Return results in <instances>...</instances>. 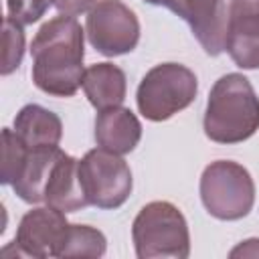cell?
Listing matches in <instances>:
<instances>
[{
  "mask_svg": "<svg viewBox=\"0 0 259 259\" xmlns=\"http://www.w3.org/2000/svg\"><path fill=\"white\" fill-rule=\"evenodd\" d=\"M259 130V97L241 73L223 75L210 89L204 134L217 144H239Z\"/></svg>",
  "mask_w": 259,
  "mask_h": 259,
  "instance_id": "7a4b0ae2",
  "label": "cell"
},
{
  "mask_svg": "<svg viewBox=\"0 0 259 259\" xmlns=\"http://www.w3.org/2000/svg\"><path fill=\"white\" fill-rule=\"evenodd\" d=\"M105 247L107 241L99 229L89 225H71L61 257H101Z\"/></svg>",
  "mask_w": 259,
  "mask_h": 259,
  "instance_id": "2e32d148",
  "label": "cell"
},
{
  "mask_svg": "<svg viewBox=\"0 0 259 259\" xmlns=\"http://www.w3.org/2000/svg\"><path fill=\"white\" fill-rule=\"evenodd\" d=\"M198 91L196 75L178 63H160L140 81L136 101L140 113L150 121L170 119L186 109Z\"/></svg>",
  "mask_w": 259,
  "mask_h": 259,
  "instance_id": "277c9868",
  "label": "cell"
},
{
  "mask_svg": "<svg viewBox=\"0 0 259 259\" xmlns=\"http://www.w3.org/2000/svg\"><path fill=\"white\" fill-rule=\"evenodd\" d=\"M24 55V32L22 24L10 16L4 18V32H2V75H10L18 69Z\"/></svg>",
  "mask_w": 259,
  "mask_h": 259,
  "instance_id": "e0dca14e",
  "label": "cell"
},
{
  "mask_svg": "<svg viewBox=\"0 0 259 259\" xmlns=\"http://www.w3.org/2000/svg\"><path fill=\"white\" fill-rule=\"evenodd\" d=\"M32 81L55 97H71L83 83V28L75 16H55L45 22L30 45Z\"/></svg>",
  "mask_w": 259,
  "mask_h": 259,
  "instance_id": "6da1fadb",
  "label": "cell"
},
{
  "mask_svg": "<svg viewBox=\"0 0 259 259\" xmlns=\"http://www.w3.org/2000/svg\"><path fill=\"white\" fill-rule=\"evenodd\" d=\"M231 257H259V239H247L231 251Z\"/></svg>",
  "mask_w": 259,
  "mask_h": 259,
  "instance_id": "44dd1931",
  "label": "cell"
},
{
  "mask_svg": "<svg viewBox=\"0 0 259 259\" xmlns=\"http://www.w3.org/2000/svg\"><path fill=\"white\" fill-rule=\"evenodd\" d=\"M225 51L241 69H259V0H229Z\"/></svg>",
  "mask_w": 259,
  "mask_h": 259,
  "instance_id": "30bf717a",
  "label": "cell"
},
{
  "mask_svg": "<svg viewBox=\"0 0 259 259\" xmlns=\"http://www.w3.org/2000/svg\"><path fill=\"white\" fill-rule=\"evenodd\" d=\"M53 0H6L8 16L18 20L20 24H32L45 16Z\"/></svg>",
  "mask_w": 259,
  "mask_h": 259,
  "instance_id": "d6986e66",
  "label": "cell"
},
{
  "mask_svg": "<svg viewBox=\"0 0 259 259\" xmlns=\"http://www.w3.org/2000/svg\"><path fill=\"white\" fill-rule=\"evenodd\" d=\"M142 138V123L127 107H107L97 113L95 142L113 154H130Z\"/></svg>",
  "mask_w": 259,
  "mask_h": 259,
  "instance_id": "8fae6325",
  "label": "cell"
},
{
  "mask_svg": "<svg viewBox=\"0 0 259 259\" xmlns=\"http://www.w3.org/2000/svg\"><path fill=\"white\" fill-rule=\"evenodd\" d=\"M71 223H67L65 212L45 206L28 210L16 229L14 247L16 255L26 257H61L67 237H69Z\"/></svg>",
  "mask_w": 259,
  "mask_h": 259,
  "instance_id": "ba28073f",
  "label": "cell"
},
{
  "mask_svg": "<svg viewBox=\"0 0 259 259\" xmlns=\"http://www.w3.org/2000/svg\"><path fill=\"white\" fill-rule=\"evenodd\" d=\"M132 239L140 259L190 255V233L184 214L166 200H154L142 206L132 225Z\"/></svg>",
  "mask_w": 259,
  "mask_h": 259,
  "instance_id": "3957f363",
  "label": "cell"
},
{
  "mask_svg": "<svg viewBox=\"0 0 259 259\" xmlns=\"http://www.w3.org/2000/svg\"><path fill=\"white\" fill-rule=\"evenodd\" d=\"M55 8L61 12V14H67V16H79L83 12H89L95 4V0H53Z\"/></svg>",
  "mask_w": 259,
  "mask_h": 259,
  "instance_id": "ffe728a7",
  "label": "cell"
},
{
  "mask_svg": "<svg viewBox=\"0 0 259 259\" xmlns=\"http://www.w3.org/2000/svg\"><path fill=\"white\" fill-rule=\"evenodd\" d=\"M144 2H148V4H156V6H160V0H144Z\"/></svg>",
  "mask_w": 259,
  "mask_h": 259,
  "instance_id": "7402d4cb",
  "label": "cell"
},
{
  "mask_svg": "<svg viewBox=\"0 0 259 259\" xmlns=\"http://www.w3.org/2000/svg\"><path fill=\"white\" fill-rule=\"evenodd\" d=\"M14 134L30 150L57 148L63 136L61 117L42 105L28 103L14 117Z\"/></svg>",
  "mask_w": 259,
  "mask_h": 259,
  "instance_id": "4fadbf2b",
  "label": "cell"
},
{
  "mask_svg": "<svg viewBox=\"0 0 259 259\" xmlns=\"http://www.w3.org/2000/svg\"><path fill=\"white\" fill-rule=\"evenodd\" d=\"M87 38L105 57L132 53L140 40V22L121 0H97L87 12Z\"/></svg>",
  "mask_w": 259,
  "mask_h": 259,
  "instance_id": "52a82bcc",
  "label": "cell"
},
{
  "mask_svg": "<svg viewBox=\"0 0 259 259\" xmlns=\"http://www.w3.org/2000/svg\"><path fill=\"white\" fill-rule=\"evenodd\" d=\"M45 202L65 214L81 210L89 204L79 178V160L61 152L45 190Z\"/></svg>",
  "mask_w": 259,
  "mask_h": 259,
  "instance_id": "7c38bea8",
  "label": "cell"
},
{
  "mask_svg": "<svg viewBox=\"0 0 259 259\" xmlns=\"http://www.w3.org/2000/svg\"><path fill=\"white\" fill-rule=\"evenodd\" d=\"M160 6L170 8L200 42L206 55L217 57L225 51L227 40V2L225 0H160Z\"/></svg>",
  "mask_w": 259,
  "mask_h": 259,
  "instance_id": "9c48e42d",
  "label": "cell"
},
{
  "mask_svg": "<svg viewBox=\"0 0 259 259\" xmlns=\"http://www.w3.org/2000/svg\"><path fill=\"white\" fill-rule=\"evenodd\" d=\"M61 148H40L26 152V158L20 166V172L16 180L12 182V188L18 198L24 202H40L45 200V190L51 178V172L55 168V162L61 156Z\"/></svg>",
  "mask_w": 259,
  "mask_h": 259,
  "instance_id": "5bb4252c",
  "label": "cell"
},
{
  "mask_svg": "<svg viewBox=\"0 0 259 259\" xmlns=\"http://www.w3.org/2000/svg\"><path fill=\"white\" fill-rule=\"evenodd\" d=\"M89 103L95 109L117 107L125 99V73L113 63H95L83 73L81 83Z\"/></svg>",
  "mask_w": 259,
  "mask_h": 259,
  "instance_id": "9a60e30c",
  "label": "cell"
},
{
  "mask_svg": "<svg viewBox=\"0 0 259 259\" xmlns=\"http://www.w3.org/2000/svg\"><path fill=\"white\" fill-rule=\"evenodd\" d=\"M28 148L22 144V140L14 134V130L4 127L2 130V184H10L16 180L20 166L26 158Z\"/></svg>",
  "mask_w": 259,
  "mask_h": 259,
  "instance_id": "ac0fdd59",
  "label": "cell"
},
{
  "mask_svg": "<svg viewBox=\"0 0 259 259\" xmlns=\"http://www.w3.org/2000/svg\"><path fill=\"white\" fill-rule=\"evenodd\" d=\"M79 178L87 202L97 208H117L132 194V170L119 154L89 150L79 160Z\"/></svg>",
  "mask_w": 259,
  "mask_h": 259,
  "instance_id": "8992f818",
  "label": "cell"
},
{
  "mask_svg": "<svg viewBox=\"0 0 259 259\" xmlns=\"http://www.w3.org/2000/svg\"><path fill=\"white\" fill-rule=\"evenodd\" d=\"M200 200L219 221L247 217L255 202V184L249 170L233 160L210 162L200 176Z\"/></svg>",
  "mask_w": 259,
  "mask_h": 259,
  "instance_id": "5b68a950",
  "label": "cell"
}]
</instances>
